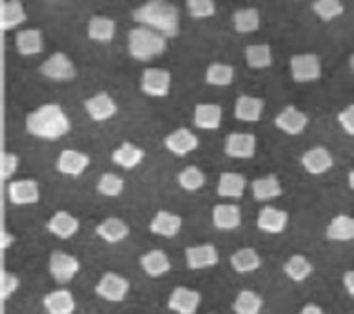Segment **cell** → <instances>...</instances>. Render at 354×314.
Returning a JSON list of instances; mask_svg holds the SVG:
<instances>
[{
    "mask_svg": "<svg viewBox=\"0 0 354 314\" xmlns=\"http://www.w3.org/2000/svg\"><path fill=\"white\" fill-rule=\"evenodd\" d=\"M25 128L30 136L46 141H57L72 130L68 115L64 113L59 104H44L28 113L25 121Z\"/></svg>",
    "mask_w": 354,
    "mask_h": 314,
    "instance_id": "1",
    "label": "cell"
},
{
    "mask_svg": "<svg viewBox=\"0 0 354 314\" xmlns=\"http://www.w3.org/2000/svg\"><path fill=\"white\" fill-rule=\"evenodd\" d=\"M132 19L140 23V27H147L166 38H176L181 28L179 10L170 2L149 0L132 12Z\"/></svg>",
    "mask_w": 354,
    "mask_h": 314,
    "instance_id": "2",
    "label": "cell"
},
{
    "mask_svg": "<svg viewBox=\"0 0 354 314\" xmlns=\"http://www.w3.org/2000/svg\"><path fill=\"white\" fill-rule=\"evenodd\" d=\"M168 38L147 27H134L129 32V55L134 61L151 62L166 53Z\"/></svg>",
    "mask_w": 354,
    "mask_h": 314,
    "instance_id": "3",
    "label": "cell"
},
{
    "mask_svg": "<svg viewBox=\"0 0 354 314\" xmlns=\"http://www.w3.org/2000/svg\"><path fill=\"white\" fill-rule=\"evenodd\" d=\"M95 292L100 300L109 301V303H121L127 300L130 292V280L123 275L108 271L96 282Z\"/></svg>",
    "mask_w": 354,
    "mask_h": 314,
    "instance_id": "4",
    "label": "cell"
},
{
    "mask_svg": "<svg viewBox=\"0 0 354 314\" xmlns=\"http://www.w3.org/2000/svg\"><path fill=\"white\" fill-rule=\"evenodd\" d=\"M290 75L296 83H313L322 77V62L315 53H298L290 57Z\"/></svg>",
    "mask_w": 354,
    "mask_h": 314,
    "instance_id": "5",
    "label": "cell"
},
{
    "mask_svg": "<svg viewBox=\"0 0 354 314\" xmlns=\"http://www.w3.org/2000/svg\"><path fill=\"white\" fill-rule=\"evenodd\" d=\"M82 264L80 259L64 251H53L49 256V275L53 277L55 282L59 284H68L80 273Z\"/></svg>",
    "mask_w": 354,
    "mask_h": 314,
    "instance_id": "6",
    "label": "cell"
},
{
    "mask_svg": "<svg viewBox=\"0 0 354 314\" xmlns=\"http://www.w3.org/2000/svg\"><path fill=\"white\" fill-rule=\"evenodd\" d=\"M140 90L151 98H164L171 90V74L164 68H145L140 79Z\"/></svg>",
    "mask_w": 354,
    "mask_h": 314,
    "instance_id": "7",
    "label": "cell"
},
{
    "mask_svg": "<svg viewBox=\"0 0 354 314\" xmlns=\"http://www.w3.org/2000/svg\"><path fill=\"white\" fill-rule=\"evenodd\" d=\"M218 248L212 243H202V245H192L185 248V262L187 267L192 271H202L209 269L218 264Z\"/></svg>",
    "mask_w": 354,
    "mask_h": 314,
    "instance_id": "8",
    "label": "cell"
},
{
    "mask_svg": "<svg viewBox=\"0 0 354 314\" xmlns=\"http://www.w3.org/2000/svg\"><path fill=\"white\" fill-rule=\"evenodd\" d=\"M40 72L48 79H53V81H70L77 75V70H75V64L72 62V59L62 51L49 57L48 61L40 66Z\"/></svg>",
    "mask_w": 354,
    "mask_h": 314,
    "instance_id": "9",
    "label": "cell"
},
{
    "mask_svg": "<svg viewBox=\"0 0 354 314\" xmlns=\"http://www.w3.org/2000/svg\"><path fill=\"white\" fill-rule=\"evenodd\" d=\"M257 153V136L251 132H232L225 139V155L239 160H249Z\"/></svg>",
    "mask_w": 354,
    "mask_h": 314,
    "instance_id": "10",
    "label": "cell"
},
{
    "mask_svg": "<svg viewBox=\"0 0 354 314\" xmlns=\"http://www.w3.org/2000/svg\"><path fill=\"white\" fill-rule=\"evenodd\" d=\"M83 108L95 123H106L109 119H113L119 111V106L113 100V96L108 92H98V95L87 98L83 102Z\"/></svg>",
    "mask_w": 354,
    "mask_h": 314,
    "instance_id": "11",
    "label": "cell"
},
{
    "mask_svg": "<svg viewBox=\"0 0 354 314\" xmlns=\"http://www.w3.org/2000/svg\"><path fill=\"white\" fill-rule=\"evenodd\" d=\"M202 303V294L187 286H177L168 295V308L176 314H196Z\"/></svg>",
    "mask_w": 354,
    "mask_h": 314,
    "instance_id": "12",
    "label": "cell"
},
{
    "mask_svg": "<svg viewBox=\"0 0 354 314\" xmlns=\"http://www.w3.org/2000/svg\"><path fill=\"white\" fill-rule=\"evenodd\" d=\"M8 199L14 205H35L40 202V185L35 179H19L8 185Z\"/></svg>",
    "mask_w": 354,
    "mask_h": 314,
    "instance_id": "13",
    "label": "cell"
},
{
    "mask_svg": "<svg viewBox=\"0 0 354 314\" xmlns=\"http://www.w3.org/2000/svg\"><path fill=\"white\" fill-rule=\"evenodd\" d=\"M275 126L285 132L288 136H298L304 130L307 128L309 124V117L307 113H304L301 110H298L296 106H286L285 110H281L277 115H275Z\"/></svg>",
    "mask_w": 354,
    "mask_h": 314,
    "instance_id": "14",
    "label": "cell"
},
{
    "mask_svg": "<svg viewBox=\"0 0 354 314\" xmlns=\"http://www.w3.org/2000/svg\"><path fill=\"white\" fill-rule=\"evenodd\" d=\"M301 166L311 175H324L326 171L332 170L334 157L324 145H317V147H311L301 155Z\"/></svg>",
    "mask_w": 354,
    "mask_h": 314,
    "instance_id": "15",
    "label": "cell"
},
{
    "mask_svg": "<svg viewBox=\"0 0 354 314\" xmlns=\"http://www.w3.org/2000/svg\"><path fill=\"white\" fill-rule=\"evenodd\" d=\"M91 164L88 155L75 149H64L57 158V171L68 177H80Z\"/></svg>",
    "mask_w": 354,
    "mask_h": 314,
    "instance_id": "16",
    "label": "cell"
},
{
    "mask_svg": "<svg viewBox=\"0 0 354 314\" xmlns=\"http://www.w3.org/2000/svg\"><path fill=\"white\" fill-rule=\"evenodd\" d=\"M198 136L189 128H177L164 137V147L176 157H187L189 153L198 149Z\"/></svg>",
    "mask_w": 354,
    "mask_h": 314,
    "instance_id": "17",
    "label": "cell"
},
{
    "mask_svg": "<svg viewBox=\"0 0 354 314\" xmlns=\"http://www.w3.org/2000/svg\"><path fill=\"white\" fill-rule=\"evenodd\" d=\"M286 224H288V213L283 211V209H277L273 205L262 207L259 217H257L259 230H262L264 233H272V235L285 232Z\"/></svg>",
    "mask_w": 354,
    "mask_h": 314,
    "instance_id": "18",
    "label": "cell"
},
{
    "mask_svg": "<svg viewBox=\"0 0 354 314\" xmlns=\"http://www.w3.org/2000/svg\"><path fill=\"white\" fill-rule=\"evenodd\" d=\"M213 226L221 232H232L241 226V209L236 204H217L212 211Z\"/></svg>",
    "mask_w": 354,
    "mask_h": 314,
    "instance_id": "19",
    "label": "cell"
},
{
    "mask_svg": "<svg viewBox=\"0 0 354 314\" xmlns=\"http://www.w3.org/2000/svg\"><path fill=\"white\" fill-rule=\"evenodd\" d=\"M183 219L171 211H158L153 220L149 222V232L164 237V239H174L177 233L181 232Z\"/></svg>",
    "mask_w": 354,
    "mask_h": 314,
    "instance_id": "20",
    "label": "cell"
},
{
    "mask_svg": "<svg viewBox=\"0 0 354 314\" xmlns=\"http://www.w3.org/2000/svg\"><path fill=\"white\" fill-rule=\"evenodd\" d=\"M266 102L259 96L241 95L234 106V117L243 123H259L264 115Z\"/></svg>",
    "mask_w": 354,
    "mask_h": 314,
    "instance_id": "21",
    "label": "cell"
},
{
    "mask_svg": "<svg viewBox=\"0 0 354 314\" xmlns=\"http://www.w3.org/2000/svg\"><path fill=\"white\" fill-rule=\"evenodd\" d=\"M140 267L142 271L151 279H160L164 275L170 273L171 262L168 258V254L160 251V248H153L149 253H145L140 258Z\"/></svg>",
    "mask_w": 354,
    "mask_h": 314,
    "instance_id": "22",
    "label": "cell"
},
{
    "mask_svg": "<svg viewBox=\"0 0 354 314\" xmlns=\"http://www.w3.org/2000/svg\"><path fill=\"white\" fill-rule=\"evenodd\" d=\"M46 228L49 230V233H53L55 237L66 241L80 232V220L68 211H57L51 215Z\"/></svg>",
    "mask_w": 354,
    "mask_h": 314,
    "instance_id": "23",
    "label": "cell"
},
{
    "mask_svg": "<svg viewBox=\"0 0 354 314\" xmlns=\"http://www.w3.org/2000/svg\"><path fill=\"white\" fill-rule=\"evenodd\" d=\"M96 235L108 243V245H117L121 243L130 235L129 224L123 219H117V217H108L104 219L100 224L96 226Z\"/></svg>",
    "mask_w": 354,
    "mask_h": 314,
    "instance_id": "24",
    "label": "cell"
},
{
    "mask_svg": "<svg viewBox=\"0 0 354 314\" xmlns=\"http://www.w3.org/2000/svg\"><path fill=\"white\" fill-rule=\"evenodd\" d=\"M251 192L252 198L262 204H268L272 199L283 196V185H281L279 177L275 173L264 175V177L254 179L251 183Z\"/></svg>",
    "mask_w": 354,
    "mask_h": 314,
    "instance_id": "25",
    "label": "cell"
},
{
    "mask_svg": "<svg viewBox=\"0 0 354 314\" xmlns=\"http://www.w3.org/2000/svg\"><path fill=\"white\" fill-rule=\"evenodd\" d=\"M192 121H194V126L200 130H218L223 121V108L218 104H196Z\"/></svg>",
    "mask_w": 354,
    "mask_h": 314,
    "instance_id": "26",
    "label": "cell"
},
{
    "mask_svg": "<svg viewBox=\"0 0 354 314\" xmlns=\"http://www.w3.org/2000/svg\"><path fill=\"white\" fill-rule=\"evenodd\" d=\"M143 160H145V150L138 145L130 144V141H123L111 153V162L127 171L138 168Z\"/></svg>",
    "mask_w": 354,
    "mask_h": 314,
    "instance_id": "27",
    "label": "cell"
},
{
    "mask_svg": "<svg viewBox=\"0 0 354 314\" xmlns=\"http://www.w3.org/2000/svg\"><path fill=\"white\" fill-rule=\"evenodd\" d=\"M247 179L241 173H234V171H225L218 175L217 183V194L221 198L238 199L245 194Z\"/></svg>",
    "mask_w": 354,
    "mask_h": 314,
    "instance_id": "28",
    "label": "cell"
},
{
    "mask_svg": "<svg viewBox=\"0 0 354 314\" xmlns=\"http://www.w3.org/2000/svg\"><path fill=\"white\" fill-rule=\"evenodd\" d=\"M41 305L48 314H74L75 297L70 290H53L44 295Z\"/></svg>",
    "mask_w": 354,
    "mask_h": 314,
    "instance_id": "29",
    "label": "cell"
},
{
    "mask_svg": "<svg viewBox=\"0 0 354 314\" xmlns=\"http://www.w3.org/2000/svg\"><path fill=\"white\" fill-rule=\"evenodd\" d=\"M15 49L21 57H35L44 51V36L40 28H25L15 36Z\"/></svg>",
    "mask_w": 354,
    "mask_h": 314,
    "instance_id": "30",
    "label": "cell"
},
{
    "mask_svg": "<svg viewBox=\"0 0 354 314\" xmlns=\"http://www.w3.org/2000/svg\"><path fill=\"white\" fill-rule=\"evenodd\" d=\"M25 21H27V12H25V6L21 4L19 0H12V2L4 0L0 4V28L4 32L14 30L19 25H23Z\"/></svg>",
    "mask_w": 354,
    "mask_h": 314,
    "instance_id": "31",
    "label": "cell"
},
{
    "mask_svg": "<svg viewBox=\"0 0 354 314\" xmlns=\"http://www.w3.org/2000/svg\"><path fill=\"white\" fill-rule=\"evenodd\" d=\"M117 23L111 17H104V15H96L88 21L87 25V36L88 40L96 41V43H109L115 38Z\"/></svg>",
    "mask_w": 354,
    "mask_h": 314,
    "instance_id": "32",
    "label": "cell"
},
{
    "mask_svg": "<svg viewBox=\"0 0 354 314\" xmlns=\"http://www.w3.org/2000/svg\"><path fill=\"white\" fill-rule=\"evenodd\" d=\"M262 266V259H260V254L251 248V246H243V248H238L236 253L230 256V267L239 275L252 273L257 271Z\"/></svg>",
    "mask_w": 354,
    "mask_h": 314,
    "instance_id": "33",
    "label": "cell"
},
{
    "mask_svg": "<svg viewBox=\"0 0 354 314\" xmlns=\"http://www.w3.org/2000/svg\"><path fill=\"white\" fill-rule=\"evenodd\" d=\"M326 237L335 243L354 241V217L351 215H335L326 228Z\"/></svg>",
    "mask_w": 354,
    "mask_h": 314,
    "instance_id": "34",
    "label": "cell"
},
{
    "mask_svg": "<svg viewBox=\"0 0 354 314\" xmlns=\"http://www.w3.org/2000/svg\"><path fill=\"white\" fill-rule=\"evenodd\" d=\"M313 264L304 254H292L285 262V266H283L285 277L288 280H292V282H304V280H307L313 275Z\"/></svg>",
    "mask_w": 354,
    "mask_h": 314,
    "instance_id": "35",
    "label": "cell"
},
{
    "mask_svg": "<svg viewBox=\"0 0 354 314\" xmlns=\"http://www.w3.org/2000/svg\"><path fill=\"white\" fill-rule=\"evenodd\" d=\"M262 308H264V300L254 290H239L232 303L234 314H260Z\"/></svg>",
    "mask_w": 354,
    "mask_h": 314,
    "instance_id": "36",
    "label": "cell"
},
{
    "mask_svg": "<svg viewBox=\"0 0 354 314\" xmlns=\"http://www.w3.org/2000/svg\"><path fill=\"white\" fill-rule=\"evenodd\" d=\"M234 28L239 35H251L260 28V14L257 8H241L232 15Z\"/></svg>",
    "mask_w": 354,
    "mask_h": 314,
    "instance_id": "37",
    "label": "cell"
},
{
    "mask_svg": "<svg viewBox=\"0 0 354 314\" xmlns=\"http://www.w3.org/2000/svg\"><path fill=\"white\" fill-rule=\"evenodd\" d=\"M247 66L252 70L270 68L273 62L272 48L268 43H251L245 48Z\"/></svg>",
    "mask_w": 354,
    "mask_h": 314,
    "instance_id": "38",
    "label": "cell"
},
{
    "mask_svg": "<svg viewBox=\"0 0 354 314\" xmlns=\"http://www.w3.org/2000/svg\"><path fill=\"white\" fill-rule=\"evenodd\" d=\"M234 74H236V70L232 64L213 62L209 64V68L205 70V83L212 87H228L234 81Z\"/></svg>",
    "mask_w": 354,
    "mask_h": 314,
    "instance_id": "39",
    "label": "cell"
},
{
    "mask_svg": "<svg viewBox=\"0 0 354 314\" xmlns=\"http://www.w3.org/2000/svg\"><path fill=\"white\" fill-rule=\"evenodd\" d=\"M177 185L185 192H198L205 185V173L198 166H187L177 173Z\"/></svg>",
    "mask_w": 354,
    "mask_h": 314,
    "instance_id": "40",
    "label": "cell"
},
{
    "mask_svg": "<svg viewBox=\"0 0 354 314\" xmlns=\"http://www.w3.org/2000/svg\"><path fill=\"white\" fill-rule=\"evenodd\" d=\"M96 190L100 196H106V198H117L124 190L123 177H119L117 173H111V171L102 173L98 183H96Z\"/></svg>",
    "mask_w": 354,
    "mask_h": 314,
    "instance_id": "41",
    "label": "cell"
},
{
    "mask_svg": "<svg viewBox=\"0 0 354 314\" xmlns=\"http://www.w3.org/2000/svg\"><path fill=\"white\" fill-rule=\"evenodd\" d=\"M311 10L320 21H334L345 14V6L339 0H315L311 4Z\"/></svg>",
    "mask_w": 354,
    "mask_h": 314,
    "instance_id": "42",
    "label": "cell"
},
{
    "mask_svg": "<svg viewBox=\"0 0 354 314\" xmlns=\"http://www.w3.org/2000/svg\"><path fill=\"white\" fill-rule=\"evenodd\" d=\"M187 12L192 19H209L217 14L213 0H187Z\"/></svg>",
    "mask_w": 354,
    "mask_h": 314,
    "instance_id": "43",
    "label": "cell"
},
{
    "mask_svg": "<svg viewBox=\"0 0 354 314\" xmlns=\"http://www.w3.org/2000/svg\"><path fill=\"white\" fill-rule=\"evenodd\" d=\"M21 279L15 273H10V271H2L0 275V300L8 301L12 295L19 290Z\"/></svg>",
    "mask_w": 354,
    "mask_h": 314,
    "instance_id": "44",
    "label": "cell"
},
{
    "mask_svg": "<svg viewBox=\"0 0 354 314\" xmlns=\"http://www.w3.org/2000/svg\"><path fill=\"white\" fill-rule=\"evenodd\" d=\"M19 168V157L15 153H4L0 158V177L6 183L14 177L15 171Z\"/></svg>",
    "mask_w": 354,
    "mask_h": 314,
    "instance_id": "45",
    "label": "cell"
},
{
    "mask_svg": "<svg viewBox=\"0 0 354 314\" xmlns=\"http://www.w3.org/2000/svg\"><path fill=\"white\" fill-rule=\"evenodd\" d=\"M337 123L341 124V128L348 136H354V104L347 106L345 110H341L337 113Z\"/></svg>",
    "mask_w": 354,
    "mask_h": 314,
    "instance_id": "46",
    "label": "cell"
},
{
    "mask_svg": "<svg viewBox=\"0 0 354 314\" xmlns=\"http://www.w3.org/2000/svg\"><path fill=\"white\" fill-rule=\"evenodd\" d=\"M343 288H345V292L351 297H354V269H351V271L343 275Z\"/></svg>",
    "mask_w": 354,
    "mask_h": 314,
    "instance_id": "47",
    "label": "cell"
},
{
    "mask_svg": "<svg viewBox=\"0 0 354 314\" xmlns=\"http://www.w3.org/2000/svg\"><path fill=\"white\" fill-rule=\"evenodd\" d=\"M14 243H15L14 233H10L8 230H2V233H0V246H2V251L10 248V246L14 245Z\"/></svg>",
    "mask_w": 354,
    "mask_h": 314,
    "instance_id": "48",
    "label": "cell"
},
{
    "mask_svg": "<svg viewBox=\"0 0 354 314\" xmlns=\"http://www.w3.org/2000/svg\"><path fill=\"white\" fill-rule=\"evenodd\" d=\"M296 314H328L324 308L320 307V305H315V303H307V305H304V308H301L300 313Z\"/></svg>",
    "mask_w": 354,
    "mask_h": 314,
    "instance_id": "49",
    "label": "cell"
},
{
    "mask_svg": "<svg viewBox=\"0 0 354 314\" xmlns=\"http://www.w3.org/2000/svg\"><path fill=\"white\" fill-rule=\"evenodd\" d=\"M347 181H348V188H351V190H354V170L348 171Z\"/></svg>",
    "mask_w": 354,
    "mask_h": 314,
    "instance_id": "50",
    "label": "cell"
},
{
    "mask_svg": "<svg viewBox=\"0 0 354 314\" xmlns=\"http://www.w3.org/2000/svg\"><path fill=\"white\" fill-rule=\"evenodd\" d=\"M348 68H351V72L354 74V53L351 57H348Z\"/></svg>",
    "mask_w": 354,
    "mask_h": 314,
    "instance_id": "51",
    "label": "cell"
}]
</instances>
